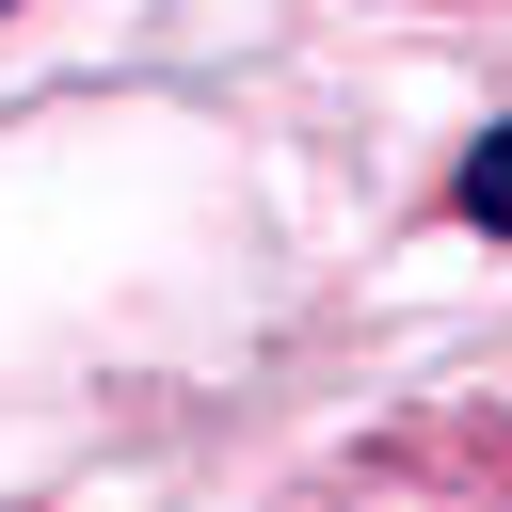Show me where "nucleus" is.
Instances as JSON below:
<instances>
[{"mask_svg":"<svg viewBox=\"0 0 512 512\" xmlns=\"http://www.w3.org/2000/svg\"><path fill=\"white\" fill-rule=\"evenodd\" d=\"M448 208H464L480 240H512V112H496V128L464 144V176H448Z\"/></svg>","mask_w":512,"mask_h":512,"instance_id":"1","label":"nucleus"},{"mask_svg":"<svg viewBox=\"0 0 512 512\" xmlns=\"http://www.w3.org/2000/svg\"><path fill=\"white\" fill-rule=\"evenodd\" d=\"M0 16H16V0H0Z\"/></svg>","mask_w":512,"mask_h":512,"instance_id":"2","label":"nucleus"}]
</instances>
